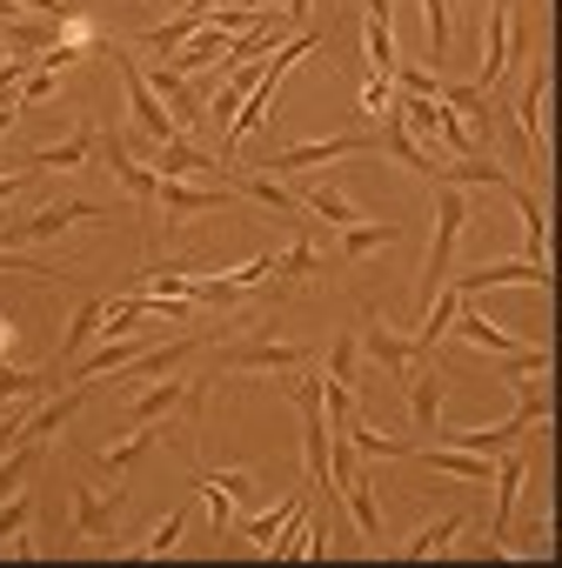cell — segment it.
<instances>
[{"mask_svg": "<svg viewBox=\"0 0 562 568\" xmlns=\"http://www.w3.org/2000/svg\"><path fill=\"white\" fill-rule=\"evenodd\" d=\"M148 315V295H128V302H108V335H128L134 322Z\"/></svg>", "mask_w": 562, "mask_h": 568, "instance_id": "ab89813d", "label": "cell"}, {"mask_svg": "<svg viewBox=\"0 0 562 568\" xmlns=\"http://www.w3.org/2000/svg\"><path fill=\"white\" fill-rule=\"evenodd\" d=\"M214 481H221L234 501H254V495H268V488H261V468H214Z\"/></svg>", "mask_w": 562, "mask_h": 568, "instance_id": "74e56055", "label": "cell"}, {"mask_svg": "<svg viewBox=\"0 0 562 568\" xmlns=\"http://www.w3.org/2000/svg\"><path fill=\"white\" fill-rule=\"evenodd\" d=\"M154 448H161V435H154V422H141V428H134L128 442H114V448H108L101 462H108V475H134V468H141V462H148Z\"/></svg>", "mask_w": 562, "mask_h": 568, "instance_id": "d4e9b609", "label": "cell"}, {"mask_svg": "<svg viewBox=\"0 0 562 568\" xmlns=\"http://www.w3.org/2000/svg\"><path fill=\"white\" fill-rule=\"evenodd\" d=\"M542 94H549V68L535 61V74H529V88H522V108H515V114H522V134L535 141V154H549V134H542Z\"/></svg>", "mask_w": 562, "mask_h": 568, "instance_id": "4316f807", "label": "cell"}, {"mask_svg": "<svg viewBox=\"0 0 562 568\" xmlns=\"http://www.w3.org/2000/svg\"><path fill=\"white\" fill-rule=\"evenodd\" d=\"M302 274H315V227H309V221H295L289 254H274V281H281V288H289V281H302Z\"/></svg>", "mask_w": 562, "mask_h": 568, "instance_id": "603a6c76", "label": "cell"}, {"mask_svg": "<svg viewBox=\"0 0 562 568\" xmlns=\"http://www.w3.org/2000/svg\"><path fill=\"white\" fill-rule=\"evenodd\" d=\"M302 207H309V214H322V221H335V227H355V221H362V207H355V201H349V187H335V181L302 187Z\"/></svg>", "mask_w": 562, "mask_h": 568, "instance_id": "44dd1931", "label": "cell"}, {"mask_svg": "<svg viewBox=\"0 0 562 568\" xmlns=\"http://www.w3.org/2000/svg\"><path fill=\"white\" fill-rule=\"evenodd\" d=\"M309 14H315V0H289V21L295 28H309Z\"/></svg>", "mask_w": 562, "mask_h": 568, "instance_id": "f6af8a7d", "label": "cell"}, {"mask_svg": "<svg viewBox=\"0 0 562 568\" xmlns=\"http://www.w3.org/2000/svg\"><path fill=\"white\" fill-rule=\"evenodd\" d=\"M101 322H108V302H101V295H81V302H74V322H68V335H61V348H54V375H68V362L88 355V342L101 335Z\"/></svg>", "mask_w": 562, "mask_h": 568, "instance_id": "7c38bea8", "label": "cell"}, {"mask_svg": "<svg viewBox=\"0 0 562 568\" xmlns=\"http://www.w3.org/2000/svg\"><path fill=\"white\" fill-rule=\"evenodd\" d=\"M48 94H54V74H48V68H34V74L21 81V108H34V101H48Z\"/></svg>", "mask_w": 562, "mask_h": 568, "instance_id": "7bdbcfd3", "label": "cell"}, {"mask_svg": "<svg viewBox=\"0 0 562 568\" xmlns=\"http://www.w3.org/2000/svg\"><path fill=\"white\" fill-rule=\"evenodd\" d=\"M515 61V0H489V48H482V94L502 81V68Z\"/></svg>", "mask_w": 562, "mask_h": 568, "instance_id": "8fae6325", "label": "cell"}, {"mask_svg": "<svg viewBox=\"0 0 562 568\" xmlns=\"http://www.w3.org/2000/svg\"><path fill=\"white\" fill-rule=\"evenodd\" d=\"M302 501H309V481H302V488H295V495H289V508H274V515H254V521H241V528H234V535H241V541H248V548H261V555H268V541H274V535H281V528H289V515H295V508H302Z\"/></svg>", "mask_w": 562, "mask_h": 568, "instance_id": "484cf974", "label": "cell"}, {"mask_svg": "<svg viewBox=\"0 0 562 568\" xmlns=\"http://www.w3.org/2000/svg\"><path fill=\"white\" fill-rule=\"evenodd\" d=\"M94 148H101V128L94 121H81L68 141H54V148H34V154H21V168H88L94 161Z\"/></svg>", "mask_w": 562, "mask_h": 568, "instance_id": "5bb4252c", "label": "cell"}, {"mask_svg": "<svg viewBox=\"0 0 562 568\" xmlns=\"http://www.w3.org/2000/svg\"><path fill=\"white\" fill-rule=\"evenodd\" d=\"M194 495L208 501V521H214V535H228V528H234V508H228L234 495H228V488H221L214 475H194Z\"/></svg>", "mask_w": 562, "mask_h": 568, "instance_id": "836d02e7", "label": "cell"}, {"mask_svg": "<svg viewBox=\"0 0 562 568\" xmlns=\"http://www.w3.org/2000/svg\"><path fill=\"white\" fill-rule=\"evenodd\" d=\"M14 121H21V114H0V134H8V128H14Z\"/></svg>", "mask_w": 562, "mask_h": 568, "instance_id": "bcb514c9", "label": "cell"}, {"mask_svg": "<svg viewBox=\"0 0 562 568\" xmlns=\"http://www.w3.org/2000/svg\"><path fill=\"white\" fill-rule=\"evenodd\" d=\"M429 187H509V168H495V161H429V174H422Z\"/></svg>", "mask_w": 562, "mask_h": 568, "instance_id": "d6986e66", "label": "cell"}, {"mask_svg": "<svg viewBox=\"0 0 562 568\" xmlns=\"http://www.w3.org/2000/svg\"><path fill=\"white\" fill-rule=\"evenodd\" d=\"M81 221H108L94 201H61V207H41L34 221H8L0 227V247H21V241H54V234H68V227H81Z\"/></svg>", "mask_w": 562, "mask_h": 568, "instance_id": "277c9868", "label": "cell"}, {"mask_svg": "<svg viewBox=\"0 0 562 568\" xmlns=\"http://www.w3.org/2000/svg\"><path fill=\"white\" fill-rule=\"evenodd\" d=\"M181 528H188V515H181V508H174V515H168V521H161V528H154V535H148V541H141V555H168V548H174V541H181Z\"/></svg>", "mask_w": 562, "mask_h": 568, "instance_id": "60d3db41", "label": "cell"}, {"mask_svg": "<svg viewBox=\"0 0 562 568\" xmlns=\"http://www.w3.org/2000/svg\"><path fill=\"white\" fill-rule=\"evenodd\" d=\"M355 362H362V342L342 335V342L329 348V382H349V388H355Z\"/></svg>", "mask_w": 562, "mask_h": 568, "instance_id": "8d00e7d4", "label": "cell"}, {"mask_svg": "<svg viewBox=\"0 0 562 568\" xmlns=\"http://www.w3.org/2000/svg\"><path fill=\"white\" fill-rule=\"evenodd\" d=\"M522 281H529L535 295H549V281H555V274H549V261H495V267L462 274L455 288H462V295H482V288H522Z\"/></svg>", "mask_w": 562, "mask_h": 568, "instance_id": "ba28073f", "label": "cell"}, {"mask_svg": "<svg viewBox=\"0 0 562 568\" xmlns=\"http://www.w3.org/2000/svg\"><path fill=\"white\" fill-rule=\"evenodd\" d=\"M389 241H402V227L395 221H355V227H342V261H362V254H375V247H389Z\"/></svg>", "mask_w": 562, "mask_h": 568, "instance_id": "83f0119b", "label": "cell"}, {"mask_svg": "<svg viewBox=\"0 0 562 568\" xmlns=\"http://www.w3.org/2000/svg\"><path fill=\"white\" fill-rule=\"evenodd\" d=\"M268 274H274V254H254V261H241L228 281H234V288H254V281H268Z\"/></svg>", "mask_w": 562, "mask_h": 568, "instance_id": "b9f144b4", "label": "cell"}, {"mask_svg": "<svg viewBox=\"0 0 562 568\" xmlns=\"http://www.w3.org/2000/svg\"><path fill=\"white\" fill-rule=\"evenodd\" d=\"M315 348L309 342H241L221 355V368H254V375H289V368H309Z\"/></svg>", "mask_w": 562, "mask_h": 568, "instance_id": "8992f818", "label": "cell"}, {"mask_svg": "<svg viewBox=\"0 0 562 568\" xmlns=\"http://www.w3.org/2000/svg\"><path fill=\"white\" fill-rule=\"evenodd\" d=\"M549 368V348L535 342V348H509V355H495V375L509 382V388H522V375H542Z\"/></svg>", "mask_w": 562, "mask_h": 568, "instance_id": "d6a6232c", "label": "cell"}, {"mask_svg": "<svg viewBox=\"0 0 562 568\" xmlns=\"http://www.w3.org/2000/svg\"><path fill=\"white\" fill-rule=\"evenodd\" d=\"M154 168H161L168 181H194V174H214V168H228V161H214L208 148H194L188 134H174V141L154 148Z\"/></svg>", "mask_w": 562, "mask_h": 568, "instance_id": "e0dca14e", "label": "cell"}, {"mask_svg": "<svg viewBox=\"0 0 562 568\" xmlns=\"http://www.w3.org/2000/svg\"><path fill=\"white\" fill-rule=\"evenodd\" d=\"M114 521H121V495H94V488H74V521H68V535L74 541H101V535H114Z\"/></svg>", "mask_w": 562, "mask_h": 568, "instance_id": "2e32d148", "label": "cell"}, {"mask_svg": "<svg viewBox=\"0 0 562 568\" xmlns=\"http://www.w3.org/2000/svg\"><path fill=\"white\" fill-rule=\"evenodd\" d=\"M174 408H188V382H161V388H148V395H134V408H128V422L141 428V422H168Z\"/></svg>", "mask_w": 562, "mask_h": 568, "instance_id": "cb8c5ba5", "label": "cell"}, {"mask_svg": "<svg viewBox=\"0 0 562 568\" xmlns=\"http://www.w3.org/2000/svg\"><path fill=\"white\" fill-rule=\"evenodd\" d=\"M141 74H148V88H154V101H161V108L174 114V128H181V134L208 121V94L194 88V74H181L174 61H154V68H141Z\"/></svg>", "mask_w": 562, "mask_h": 568, "instance_id": "3957f363", "label": "cell"}, {"mask_svg": "<svg viewBox=\"0 0 562 568\" xmlns=\"http://www.w3.org/2000/svg\"><path fill=\"white\" fill-rule=\"evenodd\" d=\"M28 174H34V168H14V174H0V201H14V194L28 187Z\"/></svg>", "mask_w": 562, "mask_h": 568, "instance_id": "ee69618b", "label": "cell"}, {"mask_svg": "<svg viewBox=\"0 0 562 568\" xmlns=\"http://www.w3.org/2000/svg\"><path fill=\"white\" fill-rule=\"evenodd\" d=\"M522 481H529V455L522 448H502L495 455V541L509 535V515H515V501H522Z\"/></svg>", "mask_w": 562, "mask_h": 568, "instance_id": "4fadbf2b", "label": "cell"}, {"mask_svg": "<svg viewBox=\"0 0 562 568\" xmlns=\"http://www.w3.org/2000/svg\"><path fill=\"white\" fill-rule=\"evenodd\" d=\"M0 68H8V41H0Z\"/></svg>", "mask_w": 562, "mask_h": 568, "instance_id": "7dc6e473", "label": "cell"}, {"mask_svg": "<svg viewBox=\"0 0 562 568\" xmlns=\"http://www.w3.org/2000/svg\"><path fill=\"white\" fill-rule=\"evenodd\" d=\"M342 501H349V515H355V528H362V535H369V541L382 548V535H389V528H382V508H375V495H369V481H362V475H355V481L342 488Z\"/></svg>", "mask_w": 562, "mask_h": 568, "instance_id": "f546056e", "label": "cell"}, {"mask_svg": "<svg viewBox=\"0 0 562 568\" xmlns=\"http://www.w3.org/2000/svg\"><path fill=\"white\" fill-rule=\"evenodd\" d=\"M81 408H88V382H74L61 402H41V408L28 415V435H34V442H54V428H68Z\"/></svg>", "mask_w": 562, "mask_h": 568, "instance_id": "ffe728a7", "label": "cell"}, {"mask_svg": "<svg viewBox=\"0 0 562 568\" xmlns=\"http://www.w3.org/2000/svg\"><path fill=\"white\" fill-rule=\"evenodd\" d=\"M355 154H382V141L362 128V134H335V141H302V148H281V154H268L261 168H268V174H302V168H329V161H355Z\"/></svg>", "mask_w": 562, "mask_h": 568, "instance_id": "7a4b0ae2", "label": "cell"}, {"mask_svg": "<svg viewBox=\"0 0 562 568\" xmlns=\"http://www.w3.org/2000/svg\"><path fill=\"white\" fill-rule=\"evenodd\" d=\"M462 528H469V515H442L435 528H422L415 541H402V555H409V561H429V555H442V548H449Z\"/></svg>", "mask_w": 562, "mask_h": 568, "instance_id": "4dcf8cb0", "label": "cell"}, {"mask_svg": "<svg viewBox=\"0 0 562 568\" xmlns=\"http://www.w3.org/2000/svg\"><path fill=\"white\" fill-rule=\"evenodd\" d=\"M355 342H362V348H369V355H375V362H382L389 375H402V368L415 362V342H402V335H395V328H382V322H369V328H362Z\"/></svg>", "mask_w": 562, "mask_h": 568, "instance_id": "7402d4cb", "label": "cell"}, {"mask_svg": "<svg viewBox=\"0 0 562 568\" xmlns=\"http://www.w3.org/2000/svg\"><path fill=\"white\" fill-rule=\"evenodd\" d=\"M422 14H429V54L442 61V54H449V14H455V0H429Z\"/></svg>", "mask_w": 562, "mask_h": 568, "instance_id": "f35d334b", "label": "cell"}, {"mask_svg": "<svg viewBox=\"0 0 562 568\" xmlns=\"http://www.w3.org/2000/svg\"><path fill=\"white\" fill-rule=\"evenodd\" d=\"M154 207H161V227H174V221H188V214H214V207H228V187H194V181H168V174H161Z\"/></svg>", "mask_w": 562, "mask_h": 568, "instance_id": "9c48e42d", "label": "cell"}, {"mask_svg": "<svg viewBox=\"0 0 562 568\" xmlns=\"http://www.w3.org/2000/svg\"><path fill=\"white\" fill-rule=\"evenodd\" d=\"M462 227H469V194H462V187H435V247H429V261H422V308H429L435 288H449Z\"/></svg>", "mask_w": 562, "mask_h": 568, "instance_id": "6da1fadb", "label": "cell"}, {"mask_svg": "<svg viewBox=\"0 0 562 568\" xmlns=\"http://www.w3.org/2000/svg\"><path fill=\"white\" fill-rule=\"evenodd\" d=\"M28 521H34V495H28V488H14L8 501H0V541H14Z\"/></svg>", "mask_w": 562, "mask_h": 568, "instance_id": "d590c367", "label": "cell"}, {"mask_svg": "<svg viewBox=\"0 0 562 568\" xmlns=\"http://www.w3.org/2000/svg\"><path fill=\"white\" fill-rule=\"evenodd\" d=\"M61 375H54V362L48 368H14V362H0V402H14V395H48Z\"/></svg>", "mask_w": 562, "mask_h": 568, "instance_id": "f1b7e54d", "label": "cell"}, {"mask_svg": "<svg viewBox=\"0 0 562 568\" xmlns=\"http://www.w3.org/2000/svg\"><path fill=\"white\" fill-rule=\"evenodd\" d=\"M402 382H409V408H415V435H422V442H435V435H442V375L429 368V355H415V362L402 368Z\"/></svg>", "mask_w": 562, "mask_h": 568, "instance_id": "52a82bcc", "label": "cell"}, {"mask_svg": "<svg viewBox=\"0 0 562 568\" xmlns=\"http://www.w3.org/2000/svg\"><path fill=\"white\" fill-rule=\"evenodd\" d=\"M121 88H128V114H134V128L161 148V141H174L181 128H174V114L154 101V88H148V74H141V61H121Z\"/></svg>", "mask_w": 562, "mask_h": 568, "instance_id": "5b68a950", "label": "cell"}, {"mask_svg": "<svg viewBox=\"0 0 562 568\" xmlns=\"http://www.w3.org/2000/svg\"><path fill=\"white\" fill-rule=\"evenodd\" d=\"M134 355H148V342H141V335H114L101 355H81V362H68V375H61V382H101V375L128 368Z\"/></svg>", "mask_w": 562, "mask_h": 568, "instance_id": "ac0fdd59", "label": "cell"}, {"mask_svg": "<svg viewBox=\"0 0 562 568\" xmlns=\"http://www.w3.org/2000/svg\"><path fill=\"white\" fill-rule=\"evenodd\" d=\"M449 335H455V342H469V348H482V355H509V348H515V335H509V328H495L469 295H462V308H455Z\"/></svg>", "mask_w": 562, "mask_h": 568, "instance_id": "9a60e30c", "label": "cell"}, {"mask_svg": "<svg viewBox=\"0 0 562 568\" xmlns=\"http://www.w3.org/2000/svg\"><path fill=\"white\" fill-rule=\"evenodd\" d=\"M94 154H108V168H114V181H121V194H128V201L154 207V187H161V174H154V168H141V161L128 154V141H121L114 128L101 134V148H94Z\"/></svg>", "mask_w": 562, "mask_h": 568, "instance_id": "30bf717a", "label": "cell"}, {"mask_svg": "<svg viewBox=\"0 0 562 568\" xmlns=\"http://www.w3.org/2000/svg\"><path fill=\"white\" fill-rule=\"evenodd\" d=\"M188 34H194V21H188V14H174V21H161V28H148V34H141V48L168 61V54H174V48H181Z\"/></svg>", "mask_w": 562, "mask_h": 568, "instance_id": "e575fe53", "label": "cell"}, {"mask_svg": "<svg viewBox=\"0 0 562 568\" xmlns=\"http://www.w3.org/2000/svg\"><path fill=\"white\" fill-rule=\"evenodd\" d=\"M241 194H248V201H261V207H274L281 221H295V214H302V201H295L289 187H274L268 174H241Z\"/></svg>", "mask_w": 562, "mask_h": 568, "instance_id": "1f68e13d", "label": "cell"}]
</instances>
